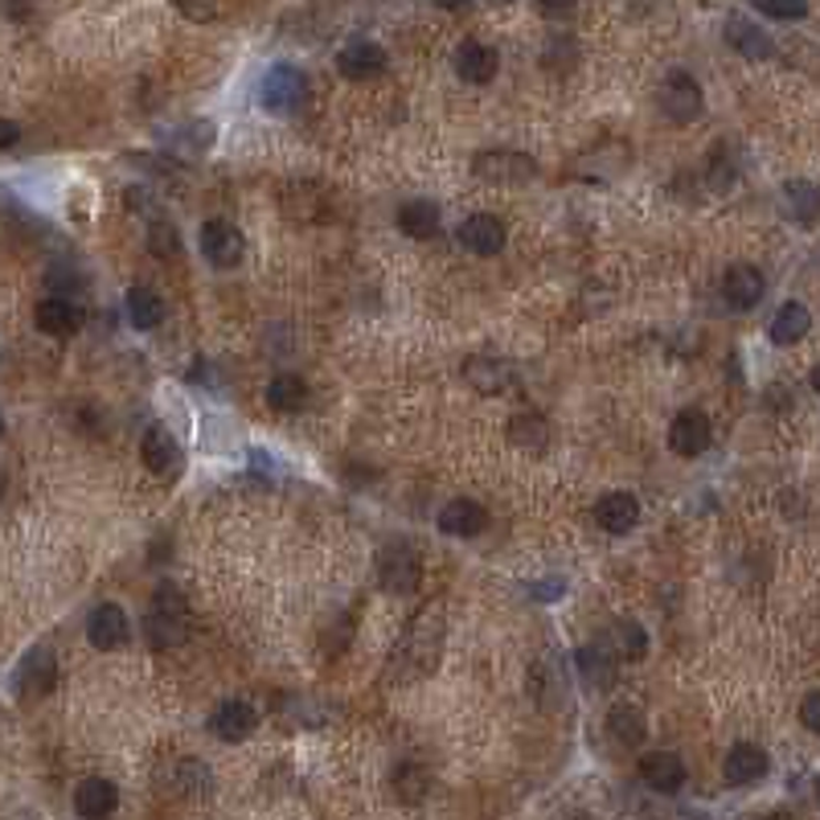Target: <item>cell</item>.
Returning <instances> with one entry per match:
<instances>
[{"label":"cell","instance_id":"obj_1","mask_svg":"<svg viewBox=\"0 0 820 820\" xmlns=\"http://www.w3.org/2000/svg\"><path fill=\"white\" fill-rule=\"evenodd\" d=\"M444 636H447L444 599L435 595V599H427V604L418 607V616L403 628L382 677H386L390 685H415L423 677H432L439 657H444Z\"/></svg>","mask_w":820,"mask_h":820},{"label":"cell","instance_id":"obj_2","mask_svg":"<svg viewBox=\"0 0 820 820\" xmlns=\"http://www.w3.org/2000/svg\"><path fill=\"white\" fill-rule=\"evenodd\" d=\"M189 632V599L181 587L160 583L152 604H148V640L152 648H177Z\"/></svg>","mask_w":820,"mask_h":820},{"label":"cell","instance_id":"obj_3","mask_svg":"<svg viewBox=\"0 0 820 820\" xmlns=\"http://www.w3.org/2000/svg\"><path fill=\"white\" fill-rule=\"evenodd\" d=\"M259 103L271 116H296L308 103V74L300 66H288V62L271 66L259 83Z\"/></svg>","mask_w":820,"mask_h":820},{"label":"cell","instance_id":"obj_4","mask_svg":"<svg viewBox=\"0 0 820 820\" xmlns=\"http://www.w3.org/2000/svg\"><path fill=\"white\" fill-rule=\"evenodd\" d=\"M377 587L390 590V595H411V590L418 587V578H423V562H418V550L411 546V542H386V546L377 550Z\"/></svg>","mask_w":820,"mask_h":820},{"label":"cell","instance_id":"obj_5","mask_svg":"<svg viewBox=\"0 0 820 820\" xmlns=\"http://www.w3.org/2000/svg\"><path fill=\"white\" fill-rule=\"evenodd\" d=\"M472 177L484 185H525L537 177V160L513 148H492V152L472 157Z\"/></svg>","mask_w":820,"mask_h":820},{"label":"cell","instance_id":"obj_6","mask_svg":"<svg viewBox=\"0 0 820 820\" xmlns=\"http://www.w3.org/2000/svg\"><path fill=\"white\" fill-rule=\"evenodd\" d=\"M657 107H661V116L669 124H693V119L702 116L705 95L690 71H673L664 74L661 90H657Z\"/></svg>","mask_w":820,"mask_h":820},{"label":"cell","instance_id":"obj_7","mask_svg":"<svg viewBox=\"0 0 820 820\" xmlns=\"http://www.w3.org/2000/svg\"><path fill=\"white\" fill-rule=\"evenodd\" d=\"M198 246H202V255L210 267H217V271H231V267H238L246 255V238L243 231L234 226V222H226V217H210L202 226V238H198Z\"/></svg>","mask_w":820,"mask_h":820},{"label":"cell","instance_id":"obj_8","mask_svg":"<svg viewBox=\"0 0 820 820\" xmlns=\"http://www.w3.org/2000/svg\"><path fill=\"white\" fill-rule=\"evenodd\" d=\"M58 685V657L50 645H38L25 652V661L17 664V693L25 702H38Z\"/></svg>","mask_w":820,"mask_h":820},{"label":"cell","instance_id":"obj_9","mask_svg":"<svg viewBox=\"0 0 820 820\" xmlns=\"http://www.w3.org/2000/svg\"><path fill=\"white\" fill-rule=\"evenodd\" d=\"M710 439H714V423L697 406L677 411V418L669 423V447H673L681 460H697L705 447H710Z\"/></svg>","mask_w":820,"mask_h":820},{"label":"cell","instance_id":"obj_10","mask_svg":"<svg viewBox=\"0 0 820 820\" xmlns=\"http://www.w3.org/2000/svg\"><path fill=\"white\" fill-rule=\"evenodd\" d=\"M460 374L476 394H504V390L513 386L518 370H513V361L497 358V353H472V358L464 361Z\"/></svg>","mask_w":820,"mask_h":820},{"label":"cell","instance_id":"obj_11","mask_svg":"<svg viewBox=\"0 0 820 820\" xmlns=\"http://www.w3.org/2000/svg\"><path fill=\"white\" fill-rule=\"evenodd\" d=\"M763 291H767V279H763V271L759 267H750V263H734V267H726V275H722V300L731 303L734 312H750V308L763 300Z\"/></svg>","mask_w":820,"mask_h":820},{"label":"cell","instance_id":"obj_12","mask_svg":"<svg viewBox=\"0 0 820 820\" xmlns=\"http://www.w3.org/2000/svg\"><path fill=\"white\" fill-rule=\"evenodd\" d=\"M131 636V624H128V611L119 604H99L95 611H90L87 619V640L99 652H116V648L128 645Z\"/></svg>","mask_w":820,"mask_h":820},{"label":"cell","instance_id":"obj_13","mask_svg":"<svg viewBox=\"0 0 820 820\" xmlns=\"http://www.w3.org/2000/svg\"><path fill=\"white\" fill-rule=\"evenodd\" d=\"M451 66H456V74H460L468 87H484V83H492L497 71H501V54L484 42H460Z\"/></svg>","mask_w":820,"mask_h":820},{"label":"cell","instance_id":"obj_14","mask_svg":"<svg viewBox=\"0 0 820 820\" xmlns=\"http://www.w3.org/2000/svg\"><path fill=\"white\" fill-rule=\"evenodd\" d=\"M337 71L349 83H370L386 71V50L377 42H349L341 54H337Z\"/></svg>","mask_w":820,"mask_h":820},{"label":"cell","instance_id":"obj_15","mask_svg":"<svg viewBox=\"0 0 820 820\" xmlns=\"http://www.w3.org/2000/svg\"><path fill=\"white\" fill-rule=\"evenodd\" d=\"M595 525L604 533H632L636 521H640V501H636L632 492H604L599 501H595Z\"/></svg>","mask_w":820,"mask_h":820},{"label":"cell","instance_id":"obj_16","mask_svg":"<svg viewBox=\"0 0 820 820\" xmlns=\"http://www.w3.org/2000/svg\"><path fill=\"white\" fill-rule=\"evenodd\" d=\"M767 771H771V759H767V750L755 747V743H734L726 763H722V776H726V784H734V788L759 784Z\"/></svg>","mask_w":820,"mask_h":820},{"label":"cell","instance_id":"obj_17","mask_svg":"<svg viewBox=\"0 0 820 820\" xmlns=\"http://www.w3.org/2000/svg\"><path fill=\"white\" fill-rule=\"evenodd\" d=\"M33 320L45 337H74L83 329V308L71 300V296H45L38 308H33Z\"/></svg>","mask_w":820,"mask_h":820},{"label":"cell","instance_id":"obj_18","mask_svg":"<svg viewBox=\"0 0 820 820\" xmlns=\"http://www.w3.org/2000/svg\"><path fill=\"white\" fill-rule=\"evenodd\" d=\"M460 243L472 255H501L504 243H509V231L497 214H472L460 222Z\"/></svg>","mask_w":820,"mask_h":820},{"label":"cell","instance_id":"obj_19","mask_svg":"<svg viewBox=\"0 0 820 820\" xmlns=\"http://www.w3.org/2000/svg\"><path fill=\"white\" fill-rule=\"evenodd\" d=\"M255 726H259V714H255V705L246 702H222L210 714V734L222 738V743H246L255 734Z\"/></svg>","mask_w":820,"mask_h":820},{"label":"cell","instance_id":"obj_20","mask_svg":"<svg viewBox=\"0 0 820 820\" xmlns=\"http://www.w3.org/2000/svg\"><path fill=\"white\" fill-rule=\"evenodd\" d=\"M119 808V788L111 779L90 776L74 788V812L83 820H107Z\"/></svg>","mask_w":820,"mask_h":820},{"label":"cell","instance_id":"obj_21","mask_svg":"<svg viewBox=\"0 0 820 820\" xmlns=\"http://www.w3.org/2000/svg\"><path fill=\"white\" fill-rule=\"evenodd\" d=\"M640 779H645L652 791L673 796V791L685 788V763H681V755H673V750H652V755L640 759Z\"/></svg>","mask_w":820,"mask_h":820},{"label":"cell","instance_id":"obj_22","mask_svg":"<svg viewBox=\"0 0 820 820\" xmlns=\"http://www.w3.org/2000/svg\"><path fill=\"white\" fill-rule=\"evenodd\" d=\"M484 525H489V513L472 497H456L439 509V530L447 537H476V533H484Z\"/></svg>","mask_w":820,"mask_h":820},{"label":"cell","instance_id":"obj_23","mask_svg":"<svg viewBox=\"0 0 820 820\" xmlns=\"http://www.w3.org/2000/svg\"><path fill=\"white\" fill-rule=\"evenodd\" d=\"M140 460L152 476H177L181 472V444L164 427H148L140 439Z\"/></svg>","mask_w":820,"mask_h":820},{"label":"cell","instance_id":"obj_24","mask_svg":"<svg viewBox=\"0 0 820 820\" xmlns=\"http://www.w3.org/2000/svg\"><path fill=\"white\" fill-rule=\"evenodd\" d=\"M394 222H398V231H403L406 238H418V243H427V238H435V234L444 231V214H439V205L427 202V198L403 202L398 205V214H394Z\"/></svg>","mask_w":820,"mask_h":820},{"label":"cell","instance_id":"obj_25","mask_svg":"<svg viewBox=\"0 0 820 820\" xmlns=\"http://www.w3.org/2000/svg\"><path fill=\"white\" fill-rule=\"evenodd\" d=\"M726 42H731L734 54H743V58H750V62H763L776 54V42L767 38V30H759L755 21H747V17H738V13L726 21Z\"/></svg>","mask_w":820,"mask_h":820},{"label":"cell","instance_id":"obj_26","mask_svg":"<svg viewBox=\"0 0 820 820\" xmlns=\"http://www.w3.org/2000/svg\"><path fill=\"white\" fill-rule=\"evenodd\" d=\"M599 645L616 657V661H640L648 652V632L636 624V619H616L611 628H604Z\"/></svg>","mask_w":820,"mask_h":820},{"label":"cell","instance_id":"obj_27","mask_svg":"<svg viewBox=\"0 0 820 820\" xmlns=\"http://www.w3.org/2000/svg\"><path fill=\"white\" fill-rule=\"evenodd\" d=\"M808 329H812V312L800 300H788L779 303L776 320H771V341L776 345H796V341L808 337Z\"/></svg>","mask_w":820,"mask_h":820},{"label":"cell","instance_id":"obj_28","mask_svg":"<svg viewBox=\"0 0 820 820\" xmlns=\"http://www.w3.org/2000/svg\"><path fill=\"white\" fill-rule=\"evenodd\" d=\"M607 734L616 738L619 747H640L648 738V722L636 705H628V702L611 705V710H607Z\"/></svg>","mask_w":820,"mask_h":820},{"label":"cell","instance_id":"obj_29","mask_svg":"<svg viewBox=\"0 0 820 820\" xmlns=\"http://www.w3.org/2000/svg\"><path fill=\"white\" fill-rule=\"evenodd\" d=\"M390 788L398 791V800H403V805H418V800H427V791H432V771H427L418 759H406V763H398V767H394Z\"/></svg>","mask_w":820,"mask_h":820},{"label":"cell","instance_id":"obj_30","mask_svg":"<svg viewBox=\"0 0 820 820\" xmlns=\"http://www.w3.org/2000/svg\"><path fill=\"white\" fill-rule=\"evenodd\" d=\"M504 435H509V444L518 447V451H530V456H537V451H546L550 447V423L542 415H533V411L513 418Z\"/></svg>","mask_w":820,"mask_h":820},{"label":"cell","instance_id":"obj_31","mask_svg":"<svg viewBox=\"0 0 820 820\" xmlns=\"http://www.w3.org/2000/svg\"><path fill=\"white\" fill-rule=\"evenodd\" d=\"M267 406L279 411V415H296L308 406V382L300 374H275L271 386H267Z\"/></svg>","mask_w":820,"mask_h":820},{"label":"cell","instance_id":"obj_32","mask_svg":"<svg viewBox=\"0 0 820 820\" xmlns=\"http://www.w3.org/2000/svg\"><path fill=\"white\" fill-rule=\"evenodd\" d=\"M575 661H578V673H583V681H587V685H595V690H604L607 681L616 677V657H611V652H607L599 640H595V645H587V648H578Z\"/></svg>","mask_w":820,"mask_h":820},{"label":"cell","instance_id":"obj_33","mask_svg":"<svg viewBox=\"0 0 820 820\" xmlns=\"http://www.w3.org/2000/svg\"><path fill=\"white\" fill-rule=\"evenodd\" d=\"M784 205H788V214L800 226H812L820 217V189L812 181H788L784 185Z\"/></svg>","mask_w":820,"mask_h":820},{"label":"cell","instance_id":"obj_34","mask_svg":"<svg viewBox=\"0 0 820 820\" xmlns=\"http://www.w3.org/2000/svg\"><path fill=\"white\" fill-rule=\"evenodd\" d=\"M128 320L136 324V329H157L160 320H164V300H160L157 291L145 288V284H136V288L128 291Z\"/></svg>","mask_w":820,"mask_h":820},{"label":"cell","instance_id":"obj_35","mask_svg":"<svg viewBox=\"0 0 820 820\" xmlns=\"http://www.w3.org/2000/svg\"><path fill=\"white\" fill-rule=\"evenodd\" d=\"M210 145H214V128H210V119H189L185 128L173 136L177 157H202Z\"/></svg>","mask_w":820,"mask_h":820},{"label":"cell","instance_id":"obj_36","mask_svg":"<svg viewBox=\"0 0 820 820\" xmlns=\"http://www.w3.org/2000/svg\"><path fill=\"white\" fill-rule=\"evenodd\" d=\"M148 246H152L157 255H164V259H173L177 251H181V238H177V226L169 222V214H160L148 222Z\"/></svg>","mask_w":820,"mask_h":820},{"label":"cell","instance_id":"obj_37","mask_svg":"<svg viewBox=\"0 0 820 820\" xmlns=\"http://www.w3.org/2000/svg\"><path fill=\"white\" fill-rule=\"evenodd\" d=\"M750 9L771 17V21H805L808 0H750Z\"/></svg>","mask_w":820,"mask_h":820},{"label":"cell","instance_id":"obj_38","mask_svg":"<svg viewBox=\"0 0 820 820\" xmlns=\"http://www.w3.org/2000/svg\"><path fill=\"white\" fill-rule=\"evenodd\" d=\"M578 58V45L575 38H554V42H546V54H542V62H546V71L554 66V71H571Z\"/></svg>","mask_w":820,"mask_h":820},{"label":"cell","instance_id":"obj_39","mask_svg":"<svg viewBox=\"0 0 820 820\" xmlns=\"http://www.w3.org/2000/svg\"><path fill=\"white\" fill-rule=\"evenodd\" d=\"M738 181V169H734V160L726 157V152H710V189H718V193H726V189Z\"/></svg>","mask_w":820,"mask_h":820},{"label":"cell","instance_id":"obj_40","mask_svg":"<svg viewBox=\"0 0 820 820\" xmlns=\"http://www.w3.org/2000/svg\"><path fill=\"white\" fill-rule=\"evenodd\" d=\"M177 791H210V771L198 759L177 763Z\"/></svg>","mask_w":820,"mask_h":820},{"label":"cell","instance_id":"obj_41","mask_svg":"<svg viewBox=\"0 0 820 820\" xmlns=\"http://www.w3.org/2000/svg\"><path fill=\"white\" fill-rule=\"evenodd\" d=\"M177 4V13L189 17V21H198V25H210L214 21V0H173Z\"/></svg>","mask_w":820,"mask_h":820},{"label":"cell","instance_id":"obj_42","mask_svg":"<svg viewBox=\"0 0 820 820\" xmlns=\"http://www.w3.org/2000/svg\"><path fill=\"white\" fill-rule=\"evenodd\" d=\"M800 722H805L812 734H820V690L805 693V702H800Z\"/></svg>","mask_w":820,"mask_h":820},{"label":"cell","instance_id":"obj_43","mask_svg":"<svg viewBox=\"0 0 820 820\" xmlns=\"http://www.w3.org/2000/svg\"><path fill=\"white\" fill-rule=\"evenodd\" d=\"M17 140H21V128H17L13 119L0 116V152H4V148H13Z\"/></svg>","mask_w":820,"mask_h":820},{"label":"cell","instance_id":"obj_44","mask_svg":"<svg viewBox=\"0 0 820 820\" xmlns=\"http://www.w3.org/2000/svg\"><path fill=\"white\" fill-rule=\"evenodd\" d=\"M537 4H542L546 13H571L578 0H537Z\"/></svg>","mask_w":820,"mask_h":820},{"label":"cell","instance_id":"obj_45","mask_svg":"<svg viewBox=\"0 0 820 820\" xmlns=\"http://www.w3.org/2000/svg\"><path fill=\"white\" fill-rule=\"evenodd\" d=\"M439 9H464V4H472V0H435Z\"/></svg>","mask_w":820,"mask_h":820},{"label":"cell","instance_id":"obj_46","mask_svg":"<svg viewBox=\"0 0 820 820\" xmlns=\"http://www.w3.org/2000/svg\"><path fill=\"white\" fill-rule=\"evenodd\" d=\"M763 820H796V817H791V812H784V808H776V812H767Z\"/></svg>","mask_w":820,"mask_h":820},{"label":"cell","instance_id":"obj_47","mask_svg":"<svg viewBox=\"0 0 820 820\" xmlns=\"http://www.w3.org/2000/svg\"><path fill=\"white\" fill-rule=\"evenodd\" d=\"M808 386H812V390L820 394V365H812V377H808Z\"/></svg>","mask_w":820,"mask_h":820},{"label":"cell","instance_id":"obj_48","mask_svg":"<svg viewBox=\"0 0 820 820\" xmlns=\"http://www.w3.org/2000/svg\"><path fill=\"white\" fill-rule=\"evenodd\" d=\"M4 492H9V476H4V468H0V501H4Z\"/></svg>","mask_w":820,"mask_h":820},{"label":"cell","instance_id":"obj_49","mask_svg":"<svg viewBox=\"0 0 820 820\" xmlns=\"http://www.w3.org/2000/svg\"><path fill=\"white\" fill-rule=\"evenodd\" d=\"M571 820H595V817H590V812H575Z\"/></svg>","mask_w":820,"mask_h":820},{"label":"cell","instance_id":"obj_50","mask_svg":"<svg viewBox=\"0 0 820 820\" xmlns=\"http://www.w3.org/2000/svg\"><path fill=\"white\" fill-rule=\"evenodd\" d=\"M0 435H4V418H0Z\"/></svg>","mask_w":820,"mask_h":820}]
</instances>
